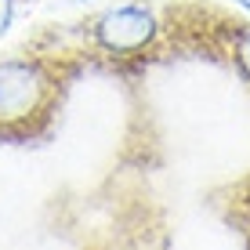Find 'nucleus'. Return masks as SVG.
Here are the masks:
<instances>
[{
	"instance_id": "nucleus-1",
	"label": "nucleus",
	"mask_w": 250,
	"mask_h": 250,
	"mask_svg": "<svg viewBox=\"0 0 250 250\" xmlns=\"http://www.w3.org/2000/svg\"><path fill=\"white\" fill-rule=\"evenodd\" d=\"M33 44L76 58L83 69L102 65L109 73H134L167 51V29L163 11L149 0H116L80 22L44 29Z\"/></svg>"
},
{
	"instance_id": "nucleus-2",
	"label": "nucleus",
	"mask_w": 250,
	"mask_h": 250,
	"mask_svg": "<svg viewBox=\"0 0 250 250\" xmlns=\"http://www.w3.org/2000/svg\"><path fill=\"white\" fill-rule=\"evenodd\" d=\"M80 73L76 58L40 44L0 55V142L29 145L47 138Z\"/></svg>"
},
{
	"instance_id": "nucleus-3",
	"label": "nucleus",
	"mask_w": 250,
	"mask_h": 250,
	"mask_svg": "<svg viewBox=\"0 0 250 250\" xmlns=\"http://www.w3.org/2000/svg\"><path fill=\"white\" fill-rule=\"evenodd\" d=\"M163 29L167 51L214 58L250 87V19H232L207 4H170L163 7Z\"/></svg>"
},
{
	"instance_id": "nucleus-4",
	"label": "nucleus",
	"mask_w": 250,
	"mask_h": 250,
	"mask_svg": "<svg viewBox=\"0 0 250 250\" xmlns=\"http://www.w3.org/2000/svg\"><path fill=\"white\" fill-rule=\"evenodd\" d=\"M214 203H218L225 225L239 236L243 250H250V170L243 178H236L232 185L221 188V192L214 196Z\"/></svg>"
},
{
	"instance_id": "nucleus-5",
	"label": "nucleus",
	"mask_w": 250,
	"mask_h": 250,
	"mask_svg": "<svg viewBox=\"0 0 250 250\" xmlns=\"http://www.w3.org/2000/svg\"><path fill=\"white\" fill-rule=\"evenodd\" d=\"M25 0H0V40L11 33V25L19 22V11H22Z\"/></svg>"
},
{
	"instance_id": "nucleus-6",
	"label": "nucleus",
	"mask_w": 250,
	"mask_h": 250,
	"mask_svg": "<svg viewBox=\"0 0 250 250\" xmlns=\"http://www.w3.org/2000/svg\"><path fill=\"white\" fill-rule=\"evenodd\" d=\"M232 4H236V7H243V11L250 15V0H232Z\"/></svg>"
},
{
	"instance_id": "nucleus-7",
	"label": "nucleus",
	"mask_w": 250,
	"mask_h": 250,
	"mask_svg": "<svg viewBox=\"0 0 250 250\" xmlns=\"http://www.w3.org/2000/svg\"><path fill=\"white\" fill-rule=\"evenodd\" d=\"M76 4H94V0H76Z\"/></svg>"
}]
</instances>
